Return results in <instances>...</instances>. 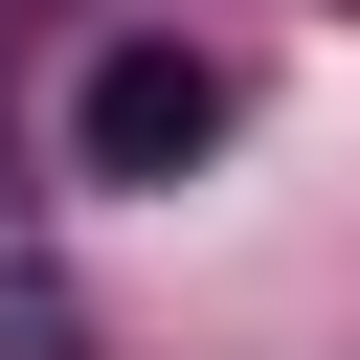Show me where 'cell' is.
<instances>
[{"label": "cell", "mask_w": 360, "mask_h": 360, "mask_svg": "<svg viewBox=\"0 0 360 360\" xmlns=\"http://www.w3.org/2000/svg\"><path fill=\"white\" fill-rule=\"evenodd\" d=\"M0 360H68V248H45V180L0 158Z\"/></svg>", "instance_id": "2"}, {"label": "cell", "mask_w": 360, "mask_h": 360, "mask_svg": "<svg viewBox=\"0 0 360 360\" xmlns=\"http://www.w3.org/2000/svg\"><path fill=\"white\" fill-rule=\"evenodd\" d=\"M68 158L90 180H180V158H225V45H90V90H68Z\"/></svg>", "instance_id": "1"}]
</instances>
